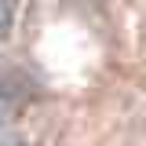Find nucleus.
Returning a JSON list of instances; mask_svg holds the SVG:
<instances>
[{
    "mask_svg": "<svg viewBox=\"0 0 146 146\" xmlns=\"http://www.w3.org/2000/svg\"><path fill=\"white\" fill-rule=\"evenodd\" d=\"M11 7H15L11 0H0V33H4V29L11 26Z\"/></svg>",
    "mask_w": 146,
    "mask_h": 146,
    "instance_id": "f257e3e1",
    "label": "nucleus"
}]
</instances>
